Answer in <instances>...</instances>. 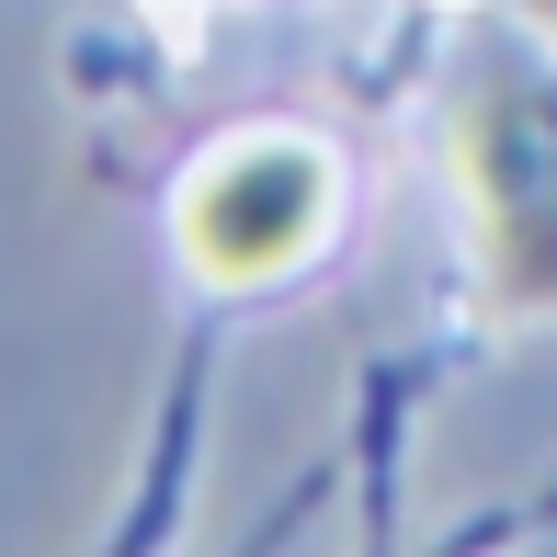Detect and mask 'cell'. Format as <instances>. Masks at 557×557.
Wrapping results in <instances>:
<instances>
[{"instance_id":"3","label":"cell","mask_w":557,"mask_h":557,"mask_svg":"<svg viewBox=\"0 0 557 557\" xmlns=\"http://www.w3.org/2000/svg\"><path fill=\"white\" fill-rule=\"evenodd\" d=\"M523 12H535V23H557V0H523Z\"/></svg>"},{"instance_id":"2","label":"cell","mask_w":557,"mask_h":557,"mask_svg":"<svg viewBox=\"0 0 557 557\" xmlns=\"http://www.w3.org/2000/svg\"><path fill=\"white\" fill-rule=\"evenodd\" d=\"M342 216V171L319 137H227L183 194H171V239L206 285H285Z\"/></svg>"},{"instance_id":"1","label":"cell","mask_w":557,"mask_h":557,"mask_svg":"<svg viewBox=\"0 0 557 557\" xmlns=\"http://www.w3.org/2000/svg\"><path fill=\"white\" fill-rule=\"evenodd\" d=\"M455 194L500 308H557V58H478L455 91Z\"/></svg>"}]
</instances>
